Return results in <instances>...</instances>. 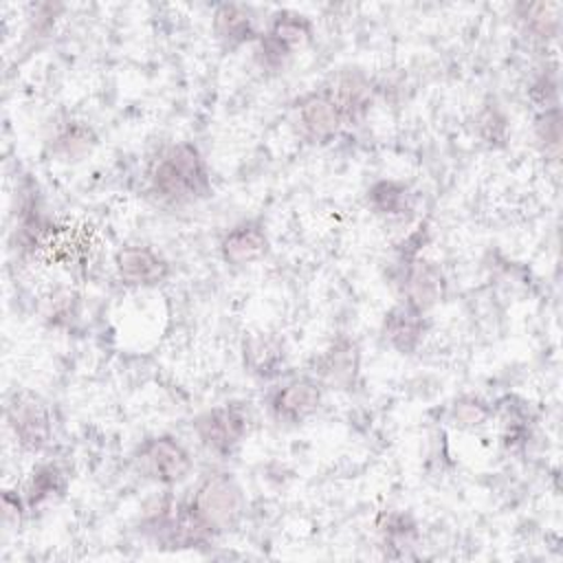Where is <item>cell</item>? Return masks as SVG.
I'll use <instances>...</instances> for the list:
<instances>
[{
    "label": "cell",
    "mask_w": 563,
    "mask_h": 563,
    "mask_svg": "<svg viewBox=\"0 0 563 563\" xmlns=\"http://www.w3.org/2000/svg\"><path fill=\"white\" fill-rule=\"evenodd\" d=\"M266 35L273 37L275 42H279L282 46H286L288 51H292L295 46L303 44L310 37V22L301 13L279 11V13H275L273 24Z\"/></svg>",
    "instance_id": "18"
},
{
    "label": "cell",
    "mask_w": 563,
    "mask_h": 563,
    "mask_svg": "<svg viewBox=\"0 0 563 563\" xmlns=\"http://www.w3.org/2000/svg\"><path fill=\"white\" fill-rule=\"evenodd\" d=\"M95 143V136L90 132V128L81 125V123H70L55 143V150L66 156V158H77L81 154H86L90 150V145Z\"/></svg>",
    "instance_id": "19"
},
{
    "label": "cell",
    "mask_w": 563,
    "mask_h": 563,
    "mask_svg": "<svg viewBox=\"0 0 563 563\" xmlns=\"http://www.w3.org/2000/svg\"><path fill=\"white\" fill-rule=\"evenodd\" d=\"M328 92L334 99V103L339 106L343 121L361 117L369 106V84L356 70H347V73L339 75L334 86Z\"/></svg>",
    "instance_id": "15"
},
{
    "label": "cell",
    "mask_w": 563,
    "mask_h": 563,
    "mask_svg": "<svg viewBox=\"0 0 563 563\" xmlns=\"http://www.w3.org/2000/svg\"><path fill=\"white\" fill-rule=\"evenodd\" d=\"M537 139L545 145V152H550L552 156H559V147H561L559 108H550L537 119Z\"/></svg>",
    "instance_id": "22"
},
{
    "label": "cell",
    "mask_w": 563,
    "mask_h": 563,
    "mask_svg": "<svg viewBox=\"0 0 563 563\" xmlns=\"http://www.w3.org/2000/svg\"><path fill=\"white\" fill-rule=\"evenodd\" d=\"M451 416H453L455 424H460V427H477V424L486 422V418L490 416V409L484 400H479L475 396H464L453 402Z\"/></svg>",
    "instance_id": "21"
},
{
    "label": "cell",
    "mask_w": 563,
    "mask_h": 563,
    "mask_svg": "<svg viewBox=\"0 0 563 563\" xmlns=\"http://www.w3.org/2000/svg\"><path fill=\"white\" fill-rule=\"evenodd\" d=\"M297 121L308 141L325 143L343 125V114L330 92H310L297 103Z\"/></svg>",
    "instance_id": "6"
},
{
    "label": "cell",
    "mask_w": 563,
    "mask_h": 563,
    "mask_svg": "<svg viewBox=\"0 0 563 563\" xmlns=\"http://www.w3.org/2000/svg\"><path fill=\"white\" fill-rule=\"evenodd\" d=\"M427 330L424 323V312L400 301L396 303L383 321V336L385 341L396 347L400 354H411L418 343L422 341Z\"/></svg>",
    "instance_id": "12"
},
{
    "label": "cell",
    "mask_w": 563,
    "mask_h": 563,
    "mask_svg": "<svg viewBox=\"0 0 563 563\" xmlns=\"http://www.w3.org/2000/svg\"><path fill=\"white\" fill-rule=\"evenodd\" d=\"M321 405V385L312 378H295L271 396V411L277 420L297 424L310 418Z\"/></svg>",
    "instance_id": "8"
},
{
    "label": "cell",
    "mask_w": 563,
    "mask_h": 563,
    "mask_svg": "<svg viewBox=\"0 0 563 563\" xmlns=\"http://www.w3.org/2000/svg\"><path fill=\"white\" fill-rule=\"evenodd\" d=\"M194 431L209 451L229 455L249 431V413L242 405L227 402L200 413L194 420Z\"/></svg>",
    "instance_id": "3"
},
{
    "label": "cell",
    "mask_w": 563,
    "mask_h": 563,
    "mask_svg": "<svg viewBox=\"0 0 563 563\" xmlns=\"http://www.w3.org/2000/svg\"><path fill=\"white\" fill-rule=\"evenodd\" d=\"M154 191L169 202H191L209 194L207 165L191 143L169 147L152 169Z\"/></svg>",
    "instance_id": "1"
},
{
    "label": "cell",
    "mask_w": 563,
    "mask_h": 563,
    "mask_svg": "<svg viewBox=\"0 0 563 563\" xmlns=\"http://www.w3.org/2000/svg\"><path fill=\"white\" fill-rule=\"evenodd\" d=\"M400 288H402V301L418 308V310H429L433 303L440 301L444 292V279L438 266L431 262L418 260V257H407V264L402 268L400 277Z\"/></svg>",
    "instance_id": "9"
},
{
    "label": "cell",
    "mask_w": 563,
    "mask_h": 563,
    "mask_svg": "<svg viewBox=\"0 0 563 563\" xmlns=\"http://www.w3.org/2000/svg\"><path fill=\"white\" fill-rule=\"evenodd\" d=\"M284 343L273 334H251L244 341V365L260 378H273L284 365Z\"/></svg>",
    "instance_id": "13"
},
{
    "label": "cell",
    "mask_w": 563,
    "mask_h": 563,
    "mask_svg": "<svg viewBox=\"0 0 563 563\" xmlns=\"http://www.w3.org/2000/svg\"><path fill=\"white\" fill-rule=\"evenodd\" d=\"M62 490H64L62 475L53 466L37 468L31 477V484H29V504L37 506V504L51 499L53 495H57Z\"/></svg>",
    "instance_id": "20"
},
{
    "label": "cell",
    "mask_w": 563,
    "mask_h": 563,
    "mask_svg": "<svg viewBox=\"0 0 563 563\" xmlns=\"http://www.w3.org/2000/svg\"><path fill=\"white\" fill-rule=\"evenodd\" d=\"M187 504L205 530L216 537L238 526L244 510V495L231 473H209Z\"/></svg>",
    "instance_id": "2"
},
{
    "label": "cell",
    "mask_w": 563,
    "mask_h": 563,
    "mask_svg": "<svg viewBox=\"0 0 563 563\" xmlns=\"http://www.w3.org/2000/svg\"><path fill=\"white\" fill-rule=\"evenodd\" d=\"M530 97L545 110L556 108V79L552 73H543L530 88Z\"/></svg>",
    "instance_id": "23"
},
{
    "label": "cell",
    "mask_w": 563,
    "mask_h": 563,
    "mask_svg": "<svg viewBox=\"0 0 563 563\" xmlns=\"http://www.w3.org/2000/svg\"><path fill=\"white\" fill-rule=\"evenodd\" d=\"M367 202L376 213L400 216L409 209V191L398 180H378L369 187Z\"/></svg>",
    "instance_id": "17"
},
{
    "label": "cell",
    "mask_w": 563,
    "mask_h": 563,
    "mask_svg": "<svg viewBox=\"0 0 563 563\" xmlns=\"http://www.w3.org/2000/svg\"><path fill=\"white\" fill-rule=\"evenodd\" d=\"M361 367V352L356 341L341 336L336 339L317 361V372L323 383L336 389H350L356 383Z\"/></svg>",
    "instance_id": "10"
},
{
    "label": "cell",
    "mask_w": 563,
    "mask_h": 563,
    "mask_svg": "<svg viewBox=\"0 0 563 563\" xmlns=\"http://www.w3.org/2000/svg\"><path fill=\"white\" fill-rule=\"evenodd\" d=\"M9 424L26 451H40L51 435V418L44 402L33 394H15L7 407Z\"/></svg>",
    "instance_id": "5"
},
{
    "label": "cell",
    "mask_w": 563,
    "mask_h": 563,
    "mask_svg": "<svg viewBox=\"0 0 563 563\" xmlns=\"http://www.w3.org/2000/svg\"><path fill=\"white\" fill-rule=\"evenodd\" d=\"M139 471L161 484H178L191 473L189 451L172 435H156L141 444Z\"/></svg>",
    "instance_id": "4"
},
{
    "label": "cell",
    "mask_w": 563,
    "mask_h": 563,
    "mask_svg": "<svg viewBox=\"0 0 563 563\" xmlns=\"http://www.w3.org/2000/svg\"><path fill=\"white\" fill-rule=\"evenodd\" d=\"M519 20L537 37H554L561 24V2H523L517 7Z\"/></svg>",
    "instance_id": "16"
},
{
    "label": "cell",
    "mask_w": 563,
    "mask_h": 563,
    "mask_svg": "<svg viewBox=\"0 0 563 563\" xmlns=\"http://www.w3.org/2000/svg\"><path fill=\"white\" fill-rule=\"evenodd\" d=\"M220 251L227 264L244 266L262 260L268 253V235L257 220L233 227L220 242Z\"/></svg>",
    "instance_id": "11"
},
{
    "label": "cell",
    "mask_w": 563,
    "mask_h": 563,
    "mask_svg": "<svg viewBox=\"0 0 563 563\" xmlns=\"http://www.w3.org/2000/svg\"><path fill=\"white\" fill-rule=\"evenodd\" d=\"M213 31L224 46H240L255 37L253 15L242 4H220L213 13Z\"/></svg>",
    "instance_id": "14"
},
{
    "label": "cell",
    "mask_w": 563,
    "mask_h": 563,
    "mask_svg": "<svg viewBox=\"0 0 563 563\" xmlns=\"http://www.w3.org/2000/svg\"><path fill=\"white\" fill-rule=\"evenodd\" d=\"M114 266L119 277L128 286H156L167 279L169 264L150 246H123L114 255Z\"/></svg>",
    "instance_id": "7"
}]
</instances>
